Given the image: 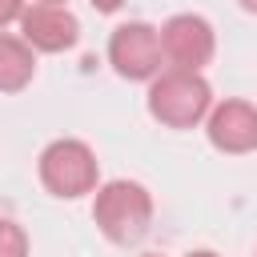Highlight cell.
<instances>
[{
  "label": "cell",
  "mask_w": 257,
  "mask_h": 257,
  "mask_svg": "<svg viewBox=\"0 0 257 257\" xmlns=\"http://www.w3.org/2000/svg\"><path fill=\"white\" fill-rule=\"evenodd\" d=\"M96 225L112 237V241H120V245H128V241H141L145 237V229H149V217H153V201H149V193L141 189V185H128V181H112V185H104L100 193H96Z\"/></svg>",
  "instance_id": "obj_1"
},
{
  "label": "cell",
  "mask_w": 257,
  "mask_h": 257,
  "mask_svg": "<svg viewBox=\"0 0 257 257\" xmlns=\"http://www.w3.org/2000/svg\"><path fill=\"white\" fill-rule=\"evenodd\" d=\"M149 108H153L157 120H165L173 128H189L209 108V84L201 76H193V72H169V76H161L153 84Z\"/></svg>",
  "instance_id": "obj_2"
},
{
  "label": "cell",
  "mask_w": 257,
  "mask_h": 257,
  "mask_svg": "<svg viewBox=\"0 0 257 257\" xmlns=\"http://www.w3.org/2000/svg\"><path fill=\"white\" fill-rule=\"evenodd\" d=\"M40 177L56 197H80L96 185V161L80 141H56L40 157Z\"/></svg>",
  "instance_id": "obj_3"
},
{
  "label": "cell",
  "mask_w": 257,
  "mask_h": 257,
  "mask_svg": "<svg viewBox=\"0 0 257 257\" xmlns=\"http://www.w3.org/2000/svg\"><path fill=\"white\" fill-rule=\"evenodd\" d=\"M108 56H112V64H116L120 76L141 80V76H153V72L161 68L165 48H161V36H157L149 24H124V28L112 32Z\"/></svg>",
  "instance_id": "obj_4"
},
{
  "label": "cell",
  "mask_w": 257,
  "mask_h": 257,
  "mask_svg": "<svg viewBox=\"0 0 257 257\" xmlns=\"http://www.w3.org/2000/svg\"><path fill=\"white\" fill-rule=\"evenodd\" d=\"M161 48L177 64V72H193L213 56V32L201 16H173L161 32Z\"/></svg>",
  "instance_id": "obj_5"
},
{
  "label": "cell",
  "mask_w": 257,
  "mask_h": 257,
  "mask_svg": "<svg viewBox=\"0 0 257 257\" xmlns=\"http://www.w3.org/2000/svg\"><path fill=\"white\" fill-rule=\"evenodd\" d=\"M209 137L217 149L225 153H245L257 145V112L245 104V100H229L213 112L209 120Z\"/></svg>",
  "instance_id": "obj_6"
},
{
  "label": "cell",
  "mask_w": 257,
  "mask_h": 257,
  "mask_svg": "<svg viewBox=\"0 0 257 257\" xmlns=\"http://www.w3.org/2000/svg\"><path fill=\"white\" fill-rule=\"evenodd\" d=\"M20 20H24L28 44H36V48H44V52H60V48H68V44L76 40V20H72L64 8H56V4H36V8H28Z\"/></svg>",
  "instance_id": "obj_7"
},
{
  "label": "cell",
  "mask_w": 257,
  "mask_h": 257,
  "mask_svg": "<svg viewBox=\"0 0 257 257\" xmlns=\"http://www.w3.org/2000/svg\"><path fill=\"white\" fill-rule=\"evenodd\" d=\"M28 76H32V52L20 40H12V36L0 32V88L16 92V88L28 84Z\"/></svg>",
  "instance_id": "obj_8"
},
{
  "label": "cell",
  "mask_w": 257,
  "mask_h": 257,
  "mask_svg": "<svg viewBox=\"0 0 257 257\" xmlns=\"http://www.w3.org/2000/svg\"><path fill=\"white\" fill-rule=\"evenodd\" d=\"M0 257H24V233L12 221H0Z\"/></svg>",
  "instance_id": "obj_9"
},
{
  "label": "cell",
  "mask_w": 257,
  "mask_h": 257,
  "mask_svg": "<svg viewBox=\"0 0 257 257\" xmlns=\"http://www.w3.org/2000/svg\"><path fill=\"white\" fill-rule=\"evenodd\" d=\"M12 16H20V0H0V28H4Z\"/></svg>",
  "instance_id": "obj_10"
},
{
  "label": "cell",
  "mask_w": 257,
  "mask_h": 257,
  "mask_svg": "<svg viewBox=\"0 0 257 257\" xmlns=\"http://www.w3.org/2000/svg\"><path fill=\"white\" fill-rule=\"evenodd\" d=\"M92 4H96V8H100V12H112V8H116V4H120V0H92Z\"/></svg>",
  "instance_id": "obj_11"
},
{
  "label": "cell",
  "mask_w": 257,
  "mask_h": 257,
  "mask_svg": "<svg viewBox=\"0 0 257 257\" xmlns=\"http://www.w3.org/2000/svg\"><path fill=\"white\" fill-rule=\"evenodd\" d=\"M241 4H245V8H249V12H257V0H241Z\"/></svg>",
  "instance_id": "obj_12"
},
{
  "label": "cell",
  "mask_w": 257,
  "mask_h": 257,
  "mask_svg": "<svg viewBox=\"0 0 257 257\" xmlns=\"http://www.w3.org/2000/svg\"><path fill=\"white\" fill-rule=\"evenodd\" d=\"M189 257H213V253H189Z\"/></svg>",
  "instance_id": "obj_13"
},
{
  "label": "cell",
  "mask_w": 257,
  "mask_h": 257,
  "mask_svg": "<svg viewBox=\"0 0 257 257\" xmlns=\"http://www.w3.org/2000/svg\"><path fill=\"white\" fill-rule=\"evenodd\" d=\"M44 4H60V0H44Z\"/></svg>",
  "instance_id": "obj_14"
}]
</instances>
